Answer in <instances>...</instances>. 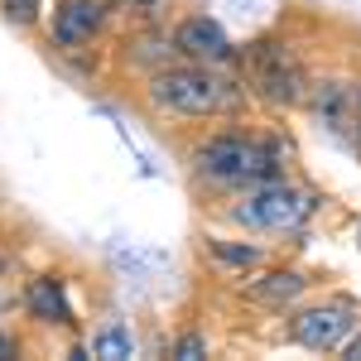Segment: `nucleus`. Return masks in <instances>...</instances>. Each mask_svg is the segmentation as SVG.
<instances>
[{
  "mask_svg": "<svg viewBox=\"0 0 361 361\" xmlns=\"http://www.w3.org/2000/svg\"><path fill=\"white\" fill-rule=\"evenodd\" d=\"M284 159H289V149L275 135L222 130L193 149V173L217 183V188H255V183L284 178Z\"/></svg>",
  "mask_w": 361,
  "mask_h": 361,
  "instance_id": "nucleus-1",
  "label": "nucleus"
},
{
  "mask_svg": "<svg viewBox=\"0 0 361 361\" xmlns=\"http://www.w3.org/2000/svg\"><path fill=\"white\" fill-rule=\"evenodd\" d=\"M149 106L169 116H193V121H207V116H231L241 106V87L226 78L222 68L212 63H183V68H154L149 78Z\"/></svg>",
  "mask_w": 361,
  "mask_h": 361,
  "instance_id": "nucleus-2",
  "label": "nucleus"
},
{
  "mask_svg": "<svg viewBox=\"0 0 361 361\" xmlns=\"http://www.w3.org/2000/svg\"><path fill=\"white\" fill-rule=\"evenodd\" d=\"M313 212H318V197L289 178L255 183L231 202V222H241L246 231H299L313 222Z\"/></svg>",
  "mask_w": 361,
  "mask_h": 361,
  "instance_id": "nucleus-3",
  "label": "nucleus"
},
{
  "mask_svg": "<svg viewBox=\"0 0 361 361\" xmlns=\"http://www.w3.org/2000/svg\"><path fill=\"white\" fill-rule=\"evenodd\" d=\"M246 78L270 106H299L308 97L304 63L294 58L289 44H279V39H260V44L246 49Z\"/></svg>",
  "mask_w": 361,
  "mask_h": 361,
  "instance_id": "nucleus-4",
  "label": "nucleus"
},
{
  "mask_svg": "<svg viewBox=\"0 0 361 361\" xmlns=\"http://www.w3.org/2000/svg\"><path fill=\"white\" fill-rule=\"evenodd\" d=\"M357 323L361 318L352 304H318V308H299L289 318V337L308 352H333L357 333Z\"/></svg>",
  "mask_w": 361,
  "mask_h": 361,
  "instance_id": "nucleus-5",
  "label": "nucleus"
},
{
  "mask_svg": "<svg viewBox=\"0 0 361 361\" xmlns=\"http://www.w3.org/2000/svg\"><path fill=\"white\" fill-rule=\"evenodd\" d=\"M173 49L188 58V63H212V68H226L236 63V44L226 39V29L207 15H193L173 29Z\"/></svg>",
  "mask_w": 361,
  "mask_h": 361,
  "instance_id": "nucleus-6",
  "label": "nucleus"
},
{
  "mask_svg": "<svg viewBox=\"0 0 361 361\" xmlns=\"http://www.w3.org/2000/svg\"><path fill=\"white\" fill-rule=\"evenodd\" d=\"M106 25V0H63L54 10V44L58 49H87Z\"/></svg>",
  "mask_w": 361,
  "mask_h": 361,
  "instance_id": "nucleus-7",
  "label": "nucleus"
},
{
  "mask_svg": "<svg viewBox=\"0 0 361 361\" xmlns=\"http://www.w3.org/2000/svg\"><path fill=\"white\" fill-rule=\"evenodd\" d=\"M29 313L44 318V323H73V308L63 299V284L54 275H39L29 284Z\"/></svg>",
  "mask_w": 361,
  "mask_h": 361,
  "instance_id": "nucleus-8",
  "label": "nucleus"
},
{
  "mask_svg": "<svg viewBox=\"0 0 361 361\" xmlns=\"http://www.w3.org/2000/svg\"><path fill=\"white\" fill-rule=\"evenodd\" d=\"M304 289H308V279L299 270H275V275L250 284V299H260V304H270V308H284V304H294Z\"/></svg>",
  "mask_w": 361,
  "mask_h": 361,
  "instance_id": "nucleus-9",
  "label": "nucleus"
},
{
  "mask_svg": "<svg viewBox=\"0 0 361 361\" xmlns=\"http://www.w3.org/2000/svg\"><path fill=\"white\" fill-rule=\"evenodd\" d=\"M313 106H318V121H323V126L347 130V126H352V106H357V92H347L342 82H323Z\"/></svg>",
  "mask_w": 361,
  "mask_h": 361,
  "instance_id": "nucleus-10",
  "label": "nucleus"
},
{
  "mask_svg": "<svg viewBox=\"0 0 361 361\" xmlns=\"http://www.w3.org/2000/svg\"><path fill=\"white\" fill-rule=\"evenodd\" d=\"M92 357H102V361L135 357V333L126 323H106L102 333H92Z\"/></svg>",
  "mask_w": 361,
  "mask_h": 361,
  "instance_id": "nucleus-11",
  "label": "nucleus"
},
{
  "mask_svg": "<svg viewBox=\"0 0 361 361\" xmlns=\"http://www.w3.org/2000/svg\"><path fill=\"white\" fill-rule=\"evenodd\" d=\"M39 10H44V0H5V20L20 29L39 25Z\"/></svg>",
  "mask_w": 361,
  "mask_h": 361,
  "instance_id": "nucleus-12",
  "label": "nucleus"
},
{
  "mask_svg": "<svg viewBox=\"0 0 361 361\" xmlns=\"http://www.w3.org/2000/svg\"><path fill=\"white\" fill-rule=\"evenodd\" d=\"M212 255L226 260V265H236V270H246V265L260 260V250H255V246H226V241H212Z\"/></svg>",
  "mask_w": 361,
  "mask_h": 361,
  "instance_id": "nucleus-13",
  "label": "nucleus"
},
{
  "mask_svg": "<svg viewBox=\"0 0 361 361\" xmlns=\"http://www.w3.org/2000/svg\"><path fill=\"white\" fill-rule=\"evenodd\" d=\"M173 357H178V361H197V357H207V337L183 333L178 342H173Z\"/></svg>",
  "mask_w": 361,
  "mask_h": 361,
  "instance_id": "nucleus-14",
  "label": "nucleus"
},
{
  "mask_svg": "<svg viewBox=\"0 0 361 361\" xmlns=\"http://www.w3.org/2000/svg\"><path fill=\"white\" fill-rule=\"evenodd\" d=\"M164 5H169V0H130V10H135L140 20H154V15H159Z\"/></svg>",
  "mask_w": 361,
  "mask_h": 361,
  "instance_id": "nucleus-15",
  "label": "nucleus"
},
{
  "mask_svg": "<svg viewBox=\"0 0 361 361\" xmlns=\"http://www.w3.org/2000/svg\"><path fill=\"white\" fill-rule=\"evenodd\" d=\"M342 352H347V361H361V333L347 337V342H342Z\"/></svg>",
  "mask_w": 361,
  "mask_h": 361,
  "instance_id": "nucleus-16",
  "label": "nucleus"
},
{
  "mask_svg": "<svg viewBox=\"0 0 361 361\" xmlns=\"http://www.w3.org/2000/svg\"><path fill=\"white\" fill-rule=\"evenodd\" d=\"M352 126H357V140H361V87H357V106H352Z\"/></svg>",
  "mask_w": 361,
  "mask_h": 361,
  "instance_id": "nucleus-17",
  "label": "nucleus"
},
{
  "mask_svg": "<svg viewBox=\"0 0 361 361\" xmlns=\"http://www.w3.org/2000/svg\"><path fill=\"white\" fill-rule=\"evenodd\" d=\"M5 270H10V260H5V255H0V279H5Z\"/></svg>",
  "mask_w": 361,
  "mask_h": 361,
  "instance_id": "nucleus-18",
  "label": "nucleus"
},
{
  "mask_svg": "<svg viewBox=\"0 0 361 361\" xmlns=\"http://www.w3.org/2000/svg\"><path fill=\"white\" fill-rule=\"evenodd\" d=\"M357 241H361V226H357Z\"/></svg>",
  "mask_w": 361,
  "mask_h": 361,
  "instance_id": "nucleus-19",
  "label": "nucleus"
}]
</instances>
